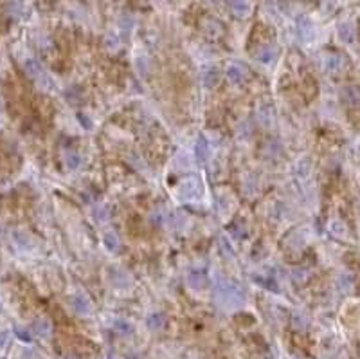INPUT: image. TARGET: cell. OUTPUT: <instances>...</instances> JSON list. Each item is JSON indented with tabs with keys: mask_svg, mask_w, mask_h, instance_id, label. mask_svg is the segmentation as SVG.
<instances>
[{
	"mask_svg": "<svg viewBox=\"0 0 360 359\" xmlns=\"http://www.w3.org/2000/svg\"><path fill=\"white\" fill-rule=\"evenodd\" d=\"M114 325H116V331L119 332V334H130V332H132V325L124 320H117Z\"/></svg>",
	"mask_w": 360,
	"mask_h": 359,
	"instance_id": "cell-7",
	"label": "cell"
},
{
	"mask_svg": "<svg viewBox=\"0 0 360 359\" xmlns=\"http://www.w3.org/2000/svg\"><path fill=\"white\" fill-rule=\"evenodd\" d=\"M166 325V318L162 314H151L148 318V327H150L151 331H162Z\"/></svg>",
	"mask_w": 360,
	"mask_h": 359,
	"instance_id": "cell-2",
	"label": "cell"
},
{
	"mask_svg": "<svg viewBox=\"0 0 360 359\" xmlns=\"http://www.w3.org/2000/svg\"><path fill=\"white\" fill-rule=\"evenodd\" d=\"M105 244H106V247H108L110 251H117V247H119L117 236L114 235V233H108V235L105 236Z\"/></svg>",
	"mask_w": 360,
	"mask_h": 359,
	"instance_id": "cell-9",
	"label": "cell"
},
{
	"mask_svg": "<svg viewBox=\"0 0 360 359\" xmlns=\"http://www.w3.org/2000/svg\"><path fill=\"white\" fill-rule=\"evenodd\" d=\"M71 305H72V309L76 310L78 314H81V316L89 314L90 310H92V307H90V302L85 296H74V298H72Z\"/></svg>",
	"mask_w": 360,
	"mask_h": 359,
	"instance_id": "cell-1",
	"label": "cell"
},
{
	"mask_svg": "<svg viewBox=\"0 0 360 359\" xmlns=\"http://www.w3.org/2000/svg\"><path fill=\"white\" fill-rule=\"evenodd\" d=\"M7 341V332H0V347H4Z\"/></svg>",
	"mask_w": 360,
	"mask_h": 359,
	"instance_id": "cell-11",
	"label": "cell"
},
{
	"mask_svg": "<svg viewBox=\"0 0 360 359\" xmlns=\"http://www.w3.org/2000/svg\"><path fill=\"white\" fill-rule=\"evenodd\" d=\"M33 329H34V332H36L38 336H42V337L49 336V334H50V323L47 320H36V321H34Z\"/></svg>",
	"mask_w": 360,
	"mask_h": 359,
	"instance_id": "cell-3",
	"label": "cell"
},
{
	"mask_svg": "<svg viewBox=\"0 0 360 359\" xmlns=\"http://www.w3.org/2000/svg\"><path fill=\"white\" fill-rule=\"evenodd\" d=\"M218 83V71L216 69H209L204 73V85L205 87H213Z\"/></svg>",
	"mask_w": 360,
	"mask_h": 359,
	"instance_id": "cell-5",
	"label": "cell"
},
{
	"mask_svg": "<svg viewBox=\"0 0 360 359\" xmlns=\"http://www.w3.org/2000/svg\"><path fill=\"white\" fill-rule=\"evenodd\" d=\"M231 7H236V9H238L236 15H245V11L249 9V4H245V2H233Z\"/></svg>",
	"mask_w": 360,
	"mask_h": 359,
	"instance_id": "cell-10",
	"label": "cell"
},
{
	"mask_svg": "<svg viewBox=\"0 0 360 359\" xmlns=\"http://www.w3.org/2000/svg\"><path fill=\"white\" fill-rule=\"evenodd\" d=\"M227 78L233 83H241V79H243V69L238 67V65H231L227 69Z\"/></svg>",
	"mask_w": 360,
	"mask_h": 359,
	"instance_id": "cell-4",
	"label": "cell"
},
{
	"mask_svg": "<svg viewBox=\"0 0 360 359\" xmlns=\"http://www.w3.org/2000/svg\"><path fill=\"white\" fill-rule=\"evenodd\" d=\"M207 154H209L207 143H205L204 139H200V141H198V145H196V155H198V159H202V161H204V159L207 157Z\"/></svg>",
	"mask_w": 360,
	"mask_h": 359,
	"instance_id": "cell-8",
	"label": "cell"
},
{
	"mask_svg": "<svg viewBox=\"0 0 360 359\" xmlns=\"http://www.w3.org/2000/svg\"><path fill=\"white\" fill-rule=\"evenodd\" d=\"M65 163H67V166H69V168L74 170V168H78V166H79V163H81V157H79L78 154L71 152V154H67Z\"/></svg>",
	"mask_w": 360,
	"mask_h": 359,
	"instance_id": "cell-6",
	"label": "cell"
}]
</instances>
